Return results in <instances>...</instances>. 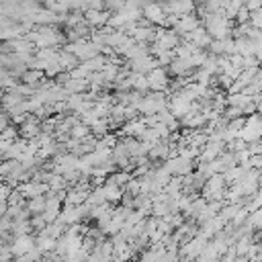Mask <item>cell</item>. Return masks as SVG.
Here are the masks:
<instances>
[{
    "mask_svg": "<svg viewBox=\"0 0 262 262\" xmlns=\"http://www.w3.org/2000/svg\"><path fill=\"white\" fill-rule=\"evenodd\" d=\"M33 246H35V237H33L31 233L14 235L12 242H10V252H12V256H23V254H27Z\"/></svg>",
    "mask_w": 262,
    "mask_h": 262,
    "instance_id": "9c48e42d",
    "label": "cell"
},
{
    "mask_svg": "<svg viewBox=\"0 0 262 262\" xmlns=\"http://www.w3.org/2000/svg\"><path fill=\"white\" fill-rule=\"evenodd\" d=\"M57 63H59V68H61V72H72L78 63H80V59L72 53V51H66V49H59L57 51Z\"/></svg>",
    "mask_w": 262,
    "mask_h": 262,
    "instance_id": "5bb4252c",
    "label": "cell"
},
{
    "mask_svg": "<svg viewBox=\"0 0 262 262\" xmlns=\"http://www.w3.org/2000/svg\"><path fill=\"white\" fill-rule=\"evenodd\" d=\"M6 207H8V205H6V201H0V217L6 213Z\"/></svg>",
    "mask_w": 262,
    "mask_h": 262,
    "instance_id": "7402d4cb",
    "label": "cell"
},
{
    "mask_svg": "<svg viewBox=\"0 0 262 262\" xmlns=\"http://www.w3.org/2000/svg\"><path fill=\"white\" fill-rule=\"evenodd\" d=\"M108 16H111V12H108V10H104V8H98V10H84V20L90 25V29H92V31L106 27Z\"/></svg>",
    "mask_w": 262,
    "mask_h": 262,
    "instance_id": "ba28073f",
    "label": "cell"
},
{
    "mask_svg": "<svg viewBox=\"0 0 262 262\" xmlns=\"http://www.w3.org/2000/svg\"><path fill=\"white\" fill-rule=\"evenodd\" d=\"M180 39H184V41L192 43V45H194V47H199V49H207V45L211 43V35H209L203 27H196L194 31L186 33V35H184V37H180Z\"/></svg>",
    "mask_w": 262,
    "mask_h": 262,
    "instance_id": "8fae6325",
    "label": "cell"
},
{
    "mask_svg": "<svg viewBox=\"0 0 262 262\" xmlns=\"http://www.w3.org/2000/svg\"><path fill=\"white\" fill-rule=\"evenodd\" d=\"M88 135H90V127H88V125H84L82 121L70 129V137H74V139H80V141H84Z\"/></svg>",
    "mask_w": 262,
    "mask_h": 262,
    "instance_id": "e0dca14e",
    "label": "cell"
},
{
    "mask_svg": "<svg viewBox=\"0 0 262 262\" xmlns=\"http://www.w3.org/2000/svg\"><path fill=\"white\" fill-rule=\"evenodd\" d=\"M196 27H201V16H199L196 12H190V14L178 16V18L174 20V25H172V31H174L178 37H184L186 33L194 31Z\"/></svg>",
    "mask_w": 262,
    "mask_h": 262,
    "instance_id": "277c9868",
    "label": "cell"
},
{
    "mask_svg": "<svg viewBox=\"0 0 262 262\" xmlns=\"http://www.w3.org/2000/svg\"><path fill=\"white\" fill-rule=\"evenodd\" d=\"M0 137H2L4 141H8V143H12L14 139H18V129H16V127H14L12 123H10V125H8V127H6L4 131H0Z\"/></svg>",
    "mask_w": 262,
    "mask_h": 262,
    "instance_id": "ac0fdd59",
    "label": "cell"
},
{
    "mask_svg": "<svg viewBox=\"0 0 262 262\" xmlns=\"http://www.w3.org/2000/svg\"><path fill=\"white\" fill-rule=\"evenodd\" d=\"M16 129H18V137L31 141V139H35V137L41 133V119H37L35 115L27 113V119H25Z\"/></svg>",
    "mask_w": 262,
    "mask_h": 262,
    "instance_id": "5b68a950",
    "label": "cell"
},
{
    "mask_svg": "<svg viewBox=\"0 0 262 262\" xmlns=\"http://www.w3.org/2000/svg\"><path fill=\"white\" fill-rule=\"evenodd\" d=\"M123 192H125L123 186H119V184H115V182H111V180L104 178V182H102V194H104V201L108 205H119Z\"/></svg>",
    "mask_w": 262,
    "mask_h": 262,
    "instance_id": "7c38bea8",
    "label": "cell"
},
{
    "mask_svg": "<svg viewBox=\"0 0 262 262\" xmlns=\"http://www.w3.org/2000/svg\"><path fill=\"white\" fill-rule=\"evenodd\" d=\"M63 90L68 94H82L88 90V80L86 78H70L66 84H63Z\"/></svg>",
    "mask_w": 262,
    "mask_h": 262,
    "instance_id": "9a60e30c",
    "label": "cell"
},
{
    "mask_svg": "<svg viewBox=\"0 0 262 262\" xmlns=\"http://www.w3.org/2000/svg\"><path fill=\"white\" fill-rule=\"evenodd\" d=\"M207 53H211V55H231L233 53V37L211 39V43L207 45Z\"/></svg>",
    "mask_w": 262,
    "mask_h": 262,
    "instance_id": "52a82bcc",
    "label": "cell"
},
{
    "mask_svg": "<svg viewBox=\"0 0 262 262\" xmlns=\"http://www.w3.org/2000/svg\"><path fill=\"white\" fill-rule=\"evenodd\" d=\"M23 84H27V86H31L33 88V92L35 90H39L41 88V84H43V80H45V76H43V72L41 70H25L23 74H20V78H18Z\"/></svg>",
    "mask_w": 262,
    "mask_h": 262,
    "instance_id": "4fadbf2b",
    "label": "cell"
},
{
    "mask_svg": "<svg viewBox=\"0 0 262 262\" xmlns=\"http://www.w3.org/2000/svg\"><path fill=\"white\" fill-rule=\"evenodd\" d=\"M141 18L145 23L154 25V27H164V23H166V10H164V6L160 2L154 0V2H149V4H145L141 8Z\"/></svg>",
    "mask_w": 262,
    "mask_h": 262,
    "instance_id": "3957f363",
    "label": "cell"
},
{
    "mask_svg": "<svg viewBox=\"0 0 262 262\" xmlns=\"http://www.w3.org/2000/svg\"><path fill=\"white\" fill-rule=\"evenodd\" d=\"M25 207L29 209L31 215H37V213H43L45 209V194H39V196H33V199H27Z\"/></svg>",
    "mask_w": 262,
    "mask_h": 262,
    "instance_id": "2e32d148",
    "label": "cell"
},
{
    "mask_svg": "<svg viewBox=\"0 0 262 262\" xmlns=\"http://www.w3.org/2000/svg\"><path fill=\"white\" fill-rule=\"evenodd\" d=\"M164 166L168 168V172L172 176H184V174L192 172V160H186L180 156H172V158L164 160Z\"/></svg>",
    "mask_w": 262,
    "mask_h": 262,
    "instance_id": "8992f818",
    "label": "cell"
},
{
    "mask_svg": "<svg viewBox=\"0 0 262 262\" xmlns=\"http://www.w3.org/2000/svg\"><path fill=\"white\" fill-rule=\"evenodd\" d=\"M248 23H250L252 27H256V29H260V27H262V12H260V8H258V10H250Z\"/></svg>",
    "mask_w": 262,
    "mask_h": 262,
    "instance_id": "d6986e66",
    "label": "cell"
},
{
    "mask_svg": "<svg viewBox=\"0 0 262 262\" xmlns=\"http://www.w3.org/2000/svg\"><path fill=\"white\" fill-rule=\"evenodd\" d=\"M201 27L211 35V39L231 37L233 20L227 18L223 12H205V14H201Z\"/></svg>",
    "mask_w": 262,
    "mask_h": 262,
    "instance_id": "6da1fadb",
    "label": "cell"
},
{
    "mask_svg": "<svg viewBox=\"0 0 262 262\" xmlns=\"http://www.w3.org/2000/svg\"><path fill=\"white\" fill-rule=\"evenodd\" d=\"M0 113H2V106H0Z\"/></svg>",
    "mask_w": 262,
    "mask_h": 262,
    "instance_id": "cb8c5ba5",
    "label": "cell"
},
{
    "mask_svg": "<svg viewBox=\"0 0 262 262\" xmlns=\"http://www.w3.org/2000/svg\"><path fill=\"white\" fill-rule=\"evenodd\" d=\"M156 2H160V4H162V6H166V4H170V2H172V0H156Z\"/></svg>",
    "mask_w": 262,
    "mask_h": 262,
    "instance_id": "603a6c76",
    "label": "cell"
},
{
    "mask_svg": "<svg viewBox=\"0 0 262 262\" xmlns=\"http://www.w3.org/2000/svg\"><path fill=\"white\" fill-rule=\"evenodd\" d=\"M8 125H10V117H8V115L2 111V113H0V131H4Z\"/></svg>",
    "mask_w": 262,
    "mask_h": 262,
    "instance_id": "44dd1931",
    "label": "cell"
},
{
    "mask_svg": "<svg viewBox=\"0 0 262 262\" xmlns=\"http://www.w3.org/2000/svg\"><path fill=\"white\" fill-rule=\"evenodd\" d=\"M0 262H6V260H0Z\"/></svg>",
    "mask_w": 262,
    "mask_h": 262,
    "instance_id": "d4e9b609",
    "label": "cell"
},
{
    "mask_svg": "<svg viewBox=\"0 0 262 262\" xmlns=\"http://www.w3.org/2000/svg\"><path fill=\"white\" fill-rule=\"evenodd\" d=\"M145 78H147V88H149V92H166V94H168V82H170V78H168L166 68L156 66L154 70H149V72L145 74Z\"/></svg>",
    "mask_w": 262,
    "mask_h": 262,
    "instance_id": "7a4b0ae2",
    "label": "cell"
},
{
    "mask_svg": "<svg viewBox=\"0 0 262 262\" xmlns=\"http://www.w3.org/2000/svg\"><path fill=\"white\" fill-rule=\"evenodd\" d=\"M10 190H12V188H10L4 180H0V201H6V199H8V194H10Z\"/></svg>",
    "mask_w": 262,
    "mask_h": 262,
    "instance_id": "ffe728a7",
    "label": "cell"
},
{
    "mask_svg": "<svg viewBox=\"0 0 262 262\" xmlns=\"http://www.w3.org/2000/svg\"><path fill=\"white\" fill-rule=\"evenodd\" d=\"M166 14L172 16H182V14H190L194 12V0H172L170 4L164 6Z\"/></svg>",
    "mask_w": 262,
    "mask_h": 262,
    "instance_id": "30bf717a",
    "label": "cell"
}]
</instances>
